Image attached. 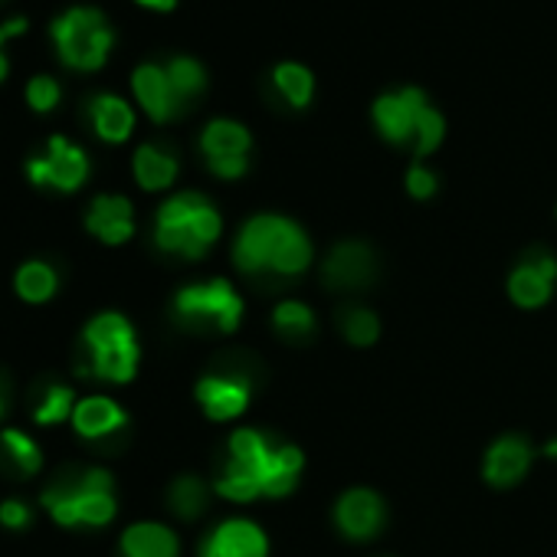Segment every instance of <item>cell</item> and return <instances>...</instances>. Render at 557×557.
<instances>
[{
    "label": "cell",
    "instance_id": "cell-1",
    "mask_svg": "<svg viewBox=\"0 0 557 557\" xmlns=\"http://www.w3.org/2000/svg\"><path fill=\"white\" fill-rule=\"evenodd\" d=\"M44 508L50 511V518L60 528H106L115 511V479L106 469H70L63 475H57L44 495H40Z\"/></svg>",
    "mask_w": 557,
    "mask_h": 557
},
{
    "label": "cell",
    "instance_id": "cell-2",
    "mask_svg": "<svg viewBox=\"0 0 557 557\" xmlns=\"http://www.w3.org/2000/svg\"><path fill=\"white\" fill-rule=\"evenodd\" d=\"M371 115H374L377 132L391 145L410 148L417 158L433 154L446 135V122H443L440 109H433L426 92L417 86H400V89L377 96Z\"/></svg>",
    "mask_w": 557,
    "mask_h": 557
},
{
    "label": "cell",
    "instance_id": "cell-3",
    "mask_svg": "<svg viewBox=\"0 0 557 557\" xmlns=\"http://www.w3.org/2000/svg\"><path fill=\"white\" fill-rule=\"evenodd\" d=\"M223 223L216 207L194 190L174 194L161 203L158 216H154V243L171 252V256H184V259H200L220 236Z\"/></svg>",
    "mask_w": 557,
    "mask_h": 557
},
{
    "label": "cell",
    "instance_id": "cell-4",
    "mask_svg": "<svg viewBox=\"0 0 557 557\" xmlns=\"http://www.w3.org/2000/svg\"><path fill=\"white\" fill-rule=\"evenodd\" d=\"M83 355L79 374L109 381V384H128L138 371V338L125 315L102 312L89 319L83 329Z\"/></svg>",
    "mask_w": 557,
    "mask_h": 557
},
{
    "label": "cell",
    "instance_id": "cell-5",
    "mask_svg": "<svg viewBox=\"0 0 557 557\" xmlns=\"http://www.w3.org/2000/svg\"><path fill=\"white\" fill-rule=\"evenodd\" d=\"M50 34H53L60 60L79 73L102 70L112 53V44H115L109 21L96 8H73V11L60 14L53 21Z\"/></svg>",
    "mask_w": 557,
    "mask_h": 557
},
{
    "label": "cell",
    "instance_id": "cell-6",
    "mask_svg": "<svg viewBox=\"0 0 557 557\" xmlns=\"http://www.w3.org/2000/svg\"><path fill=\"white\" fill-rule=\"evenodd\" d=\"M272 440L259 430H236L226 443V459L216 475V492L233 502H252L256 495H265V475L272 462Z\"/></svg>",
    "mask_w": 557,
    "mask_h": 557
},
{
    "label": "cell",
    "instance_id": "cell-7",
    "mask_svg": "<svg viewBox=\"0 0 557 557\" xmlns=\"http://www.w3.org/2000/svg\"><path fill=\"white\" fill-rule=\"evenodd\" d=\"M174 315L187 329H210V332H236L243 319V299L233 293L226 278H210V283L184 286L174 296Z\"/></svg>",
    "mask_w": 557,
    "mask_h": 557
},
{
    "label": "cell",
    "instance_id": "cell-8",
    "mask_svg": "<svg viewBox=\"0 0 557 557\" xmlns=\"http://www.w3.org/2000/svg\"><path fill=\"white\" fill-rule=\"evenodd\" d=\"M27 177L37 187H53L60 194H73L89 181V154L63 135H53L47 154L27 161Z\"/></svg>",
    "mask_w": 557,
    "mask_h": 557
},
{
    "label": "cell",
    "instance_id": "cell-9",
    "mask_svg": "<svg viewBox=\"0 0 557 557\" xmlns=\"http://www.w3.org/2000/svg\"><path fill=\"white\" fill-rule=\"evenodd\" d=\"M249 148H252V135L246 125L233 122V119H213L207 122V128L200 132V151L207 158V168L223 177H243L249 168Z\"/></svg>",
    "mask_w": 557,
    "mask_h": 557
},
{
    "label": "cell",
    "instance_id": "cell-10",
    "mask_svg": "<svg viewBox=\"0 0 557 557\" xmlns=\"http://www.w3.org/2000/svg\"><path fill=\"white\" fill-rule=\"evenodd\" d=\"M293 220L278 216V213H259L252 220H246V226L236 236L233 246V259L243 272L256 275V272H269L272 269V256L278 249V239L286 236Z\"/></svg>",
    "mask_w": 557,
    "mask_h": 557
},
{
    "label": "cell",
    "instance_id": "cell-11",
    "mask_svg": "<svg viewBox=\"0 0 557 557\" xmlns=\"http://www.w3.org/2000/svg\"><path fill=\"white\" fill-rule=\"evenodd\" d=\"M252 394V381L246 371H216L200 377L197 400L210 420H233L246 410Z\"/></svg>",
    "mask_w": 557,
    "mask_h": 557
},
{
    "label": "cell",
    "instance_id": "cell-12",
    "mask_svg": "<svg viewBox=\"0 0 557 557\" xmlns=\"http://www.w3.org/2000/svg\"><path fill=\"white\" fill-rule=\"evenodd\" d=\"M554 278H557V259L547 249H531L508 275V296L521 309H537L550 299Z\"/></svg>",
    "mask_w": 557,
    "mask_h": 557
},
{
    "label": "cell",
    "instance_id": "cell-13",
    "mask_svg": "<svg viewBox=\"0 0 557 557\" xmlns=\"http://www.w3.org/2000/svg\"><path fill=\"white\" fill-rule=\"evenodd\" d=\"M132 92L138 99V106L148 112L151 122L164 125L171 122L174 115H181L187 106L177 99L171 79H168V70L161 63H141L135 73H132Z\"/></svg>",
    "mask_w": 557,
    "mask_h": 557
},
{
    "label": "cell",
    "instance_id": "cell-14",
    "mask_svg": "<svg viewBox=\"0 0 557 557\" xmlns=\"http://www.w3.org/2000/svg\"><path fill=\"white\" fill-rule=\"evenodd\" d=\"M374 252L368 243H358V239H348V243H338L329 259H325V269H322V278L329 289H361L374 278Z\"/></svg>",
    "mask_w": 557,
    "mask_h": 557
},
{
    "label": "cell",
    "instance_id": "cell-15",
    "mask_svg": "<svg viewBox=\"0 0 557 557\" xmlns=\"http://www.w3.org/2000/svg\"><path fill=\"white\" fill-rule=\"evenodd\" d=\"M86 230L109 243V246H122L135 236V207L128 197L122 194H99L89 210H86Z\"/></svg>",
    "mask_w": 557,
    "mask_h": 557
},
{
    "label": "cell",
    "instance_id": "cell-16",
    "mask_svg": "<svg viewBox=\"0 0 557 557\" xmlns=\"http://www.w3.org/2000/svg\"><path fill=\"white\" fill-rule=\"evenodd\" d=\"M335 521H338L342 534H348L355 541H368L384 524V502L371 488H351L338 498Z\"/></svg>",
    "mask_w": 557,
    "mask_h": 557
},
{
    "label": "cell",
    "instance_id": "cell-17",
    "mask_svg": "<svg viewBox=\"0 0 557 557\" xmlns=\"http://www.w3.org/2000/svg\"><path fill=\"white\" fill-rule=\"evenodd\" d=\"M128 426V413L112 397H83L73 410V430L89 443H106Z\"/></svg>",
    "mask_w": 557,
    "mask_h": 557
},
{
    "label": "cell",
    "instance_id": "cell-18",
    "mask_svg": "<svg viewBox=\"0 0 557 557\" xmlns=\"http://www.w3.org/2000/svg\"><path fill=\"white\" fill-rule=\"evenodd\" d=\"M200 557H265V534L252 521L230 518L203 541Z\"/></svg>",
    "mask_w": 557,
    "mask_h": 557
},
{
    "label": "cell",
    "instance_id": "cell-19",
    "mask_svg": "<svg viewBox=\"0 0 557 557\" xmlns=\"http://www.w3.org/2000/svg\"><path fill=\"white\" fill-rule=\"evenodd\" d=\"M531 466V446L521 436H502L492 443V449L485 453V479L495 488H508L515 482H521V475Z\"/></svg>",
    "mask_w": 557,
    "mask_h": 557
},
{
    "label": "cell",
    "instance_id": "cell-20",
    "mask_svg": "<svg viewBox=\"0 0 557 557\" xmlns=\"http://www.w3.org/2000/svg\"><path fill=\"white\" fill-rule=\"evenodd\" d=\"M177 550H181L177 534L158 521H138V524L125 528V534L119 541L122 557H177Z\"/></svg>",
    "mask_w": 557,
    "mask_h": 557
},
{
    "label": "cell",
    "instance_id": "cell-21",
    "mask_svg": "<svg viewBox=\"0 0 557 557\" xmlns=\"http://www.w3.org/2000/svg\"><path fill=\"white\" fill-rule=\"evenodd\" d=\"M89 115H92L96 135L102 141H109V145H122L135 132V112L122 96H112V92L96 96L92 106H89Z\"/></svg>",
    "mask_w": 557,
    "mask_h": 557
},
{
    "label": "cell",
    "instance_id": "cell-22",
    "mask_svg": "<svg viewBox=\"0 0 557 557\" xmlns=\"http://www.w3.org/2000/svg\"><path fill=\"white\" fill-rule=\"evenodd\" d=\"M132 171L141 190H168L177 177V158L161 145H141L132 158Z\"/></svg>",
    "mask_w": 557,
    "mask_h": 557
},
{
    "label": "cell",
    "instance_id": "cell-23",
    "mask_svg": "<svg viewBox=\"0 0 557 557\" xmlns=\"http://www.w3.org/2000/svg\"><path fill=\"white\" fill-rule=\"evenodd\" d=\"M14 289H17V296L24 302L44 306V302H50L60 293V272L47 259H27L17 269V275H14Z\"/></svg>",
    "mask_w": 557,
    "mask_h": 557
},
{
    "label": "cell",
    "instance_id": "cell-24",
    "mask_svg": "<svg viewBox=\"0 0 557 557\" xmlns=\"http://www.w3.org/2000/svg\"><path fill=\"white\" fill-rule=\"evenodd\" d=\"M272 89L283 96L286 106L293 109H306L315 96V76L306 63L296 60H283L272 66Z\"/></svg>",
    "mask_w": 557,
    "mask_h": 557
},
{
    "label": "cell",
    "instance_id": "cell-25",
    "mask_svg": "<svg viewBox=\"0 0 557 557\" xmlns=\"http://www.w3.org/2000/svg\"><path fill=\"white\" fill-rule=\"evenodd\" d=\"M0 456H4L8 466L14 472H21L24 479L37 475L44 469V453H40L37 440L24 430H14V426L0 430Z\"/></svg>",
    "mask_w": 557,
    "mask_h": 557
},
{
    "label": "cell",
    "instance_id": "cell-26",
    "mask_svg": "<svg viewBox=\"0 0 557 557\" xmlns=\"http://www.w3.org/2000/svg\"><path fill=\"white\" fill-rule=\"evenodd\" d=\"M302 466H306L302 449H296V446H275L272 462H269V475H265V495L278 498V495L293 492L296 482H299Z\"/></svg>",
    "mask_w": 557,
    "mask_h": 557
},
{
    "label": "cell",
    "instance_id": "cell-27",
    "mask_svg": "<svg viewBox=\"0 0 557 557\" xmlns=\"http://www.w3.org/2000/svg\"><path fill=\"white\" fill-rule=\"evenodd\" d=\"M73 410H76V397L66 384H57L50 381L37 400H34V423L40 426H60L66 420H73Z\"/></svg>",
    "mask_w": 557,
    "mask_h": 557
},
{
    "label": "cell",
    "instance_id": "cell-28",
    "mask_svg": "<svg viewBox=\"0 0 557 557\" xmlns=\"http://www.w3.org/2000/svg\"><path fill=\"white\" fill-rule=\"evenodd\" d=\"M168 508L181 521H194L207 508V482L200 475H177L168 485Z\"/></svg>",
    "mask_w": 557,
    "mask_h": 557
},
{
    "label": "cell",
    "instance_id": "cell-29",
    "mask_svg": "<svg viewBox=\"0 0 557 557\" xmlns=\"http://www.w3.org/2000/svg\"><path fill=\"white\" fill-rule=\"evenodd\" d=\"M164 70H168V79H171V86L184 106L194 102L207 89V70L194 57H171L164 63Z\"/></svg>",
    "mask_w": 557,
    "mask_h": 557
},
{
    "label": "cell",
    "instance_id": "cell-30",
    "mask_svg": "<svg viewBox=\"0 0 557 557\" xmlns=\"http://www.w3.org/2000/svg\"><path fill=\"white\" fill-rule=\"evenodd\" d=\"M272 325L286 342H309L315 335V315L302 302H283L272 312Z\"/></svg>",
    "mask_w": 557,
    "mask_h": 557
},
{
    "label": "cell",
    "instance_id": "cell-31",
    "mask_svg": "<svg viewBox=\"0 0 557 557\" xmlns=\"http://www.w3.org/2000/svg\"><path fill=\"white\" fill-rule=\"evenodd\" d=\"M342 332H345V338L351 345L368 348V345L377 342L381 325H377V315L374 312H368V309H348V312H342Z\"/></svg>",
    "mask_w": 557,
    "mask_h": 557
},
{
    "label": "cell",
    "instance_id": "cell-32",
    "mask_svg": "<svg viewBox=\"0 0 557 557\" xmlns=\"http://www.w3.org/2000/svg\"><path fill=\"white\" fill-rule=\"evenodd\" d=\"M63 99V89L53 76H34L27 83V106L34 112H53Z\"/></svg>",
    "mask_w": 557,
    "mask_h": 557
},
{
    "label": "cell",
    "instance_id": "cell-33",
    "mask_svg": "<svg viewBox=\"0 0 557 557\" xmlns=\"http://www.w3.org/2000/svg\"><path fill=\"white\" fill-rule=\"evenodd\" d=\"M0 524L8 531H27L34 524V511L24 498H4L0 502Z\"/></svg>",
    "mask_w": 557,
    "mask_h": 557
},
{
    "label": "cell",
    "instance_id": "cell-34",
    "mask_svg": "<svg viewBox=\"0 0 557 557\" xmlns=\"http://www.w3.org/2000/svg\"><path fill=\"white\" fill-rule=\"evenodd\" d=\"M407 190H410L417 200L433 197V194H436V174H433L430 168H423V164H413V168L407 171Z\"/></svg>",
    "mask_w": 557,
    "mask_h": 557
},
{
    "label": "cell",
    "instance_id": "cell-35",
    "mask_svg": "<svg viewBox=\"0 0 557 557\" xmlns=\"http://www.w3.org/2000/svg\"><path fill=\"white\" fill-rule=\"evenodd\" d=\"M24 30H27V21H24V17H21V21H11V24L0 27V79L8 76V57H4V44H8L11 37L24 34Z\"/></svg>",
    "mask_w": 557,
    "mask_h": 557
},
{
    "label": "cell",
    "instance_id": "cell-36",
    "mask_svg": "<svg viewBox=\"0 0 557 557\" xmlns=\"http://www.w3.org/2000/svg\"><path fill=\"white\" fill-rule=\"evenodd\" d=\"M135 4H141V8H148V11H161V14H168V11H174V8H177V0H135Z\"/></svg>",
    "mask_w": 557,
    "mask_h": 557
},
{
    "label": "cell",
    "instance_id": "cell-37",
    "mask_svg": "<svg viewBox=\"0 0 557 557\" xmlns=\"http://www.w3.org/2000/svg\"><path fill=\"white\" fill-rule=\"evenodd\" d=\"M8 407H11V391H8V381L0 377V420L8 417Z\"/></svg>",
    "mask_w": 557,
    "mask_h": 557
},
{
    "label": "cell",
    "instance_id": "cell-38",
    "mask_svg": "<svg viewBox=\"0 0 557 557\" xmlns=\"http://www.w3.org/2000/svg\"><path fill=\"white\" fill-rule=\"evenodd\" d=\"M544 453H547V456H557V440H550V443H547V449H544Z\"/></svg>",
    "mask_w": 557,
    "mask_h": 557
}]
</instances>
